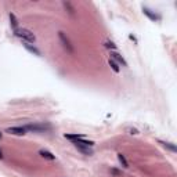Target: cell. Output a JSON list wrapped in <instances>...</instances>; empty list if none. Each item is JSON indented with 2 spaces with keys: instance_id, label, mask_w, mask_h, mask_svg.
<instances>
[{
  "instance_id": "obj_17",
  "label": "cell",
  "mask_w": 177,
  "mask_h": 177,
  "mask_svg": "<svg viewBox=\"0 0 177 177\" xmlns=\"http://www.w3.org/2000/svg\"><path fill=\"white\" fill-rule=\"evenodd\" d=\"M104 46L107 47V49H110L111 51H116V44L112 42V40H105V42H104Z\"/></svg>"
},
{
  "instance_id": "obj_8",
  "label": "cell",
  "mask_w": 177,
  "mask_h": 177,
  "mask_svg": "<svg viewBox=\"0 0 177 177\" xmlns=\"http://www.w3.org/2000/svg\"><path fill=\"white\" fill-rule=\"evenodd\" d=\"M73 145L76 147V149H78V151H80L82 154H84V155H87V156H91V155L94 154V151H93V148H91V147L80 145V144H73Z\"/></svg>"
},
{
  "instance_id": "obj_12",
  "label": "cell",
  "mask_w": 177,
  "mask_h": 177,
  "mask_svg": "<svg viewBox=\"0 0 177 177\" xmlns=\"http://www.w3.org/2000/svg\"><path fill=\"white\" fill-rule=\"evenodd\" d=\"M8 18H10V24H11V26H13L14 29H17V28H18V19H17L15 14L10 13V14H8Z\"/></svg>"
},
{
  "instance_id": "obj_4",
  "label": "cell",
  "mask_w": 177,
  "mask_h": 177,
  "mask_svg": "<svg viewBox=\"0 0 177 177\" xmlns=\"http://www.w3.org/2000/svg\"><path fill=\"white\" fill-rule=\"evenodd\" d=\"M110 55H111V60H114L118 65H122V67H127V63L126 60L119 54L118 51H110Z\"/></svg>"
},
{
  "instance_id": "obj_14",
  "label": "cell",
  "mask_w": 177,
  "mask_h": 177,
  "mask_svg": "<svg viewBox=\"0 0 177 177\" xmlns=\"http://www.w3.org/2000/svg\"><path fill=\"white\" fill-rule=\"evenodd\" d=\"M63 6H64V8H65L68 13L71 14V15H73V14H75V7H73V6L69 2H64V3H63Z\"/></svg>"
},
{
  "instance_id": "obj_5",
  "label": "cell",
  "mask_w": 177,
  "mask_h": 177,
  "mask_svg": "<svg viewBox=\"0 0 177 177\" xmlns=\"http://www.w3.org/2000/svg\"><path fill=\"white\" fill-rule=\"evenodd\" d=\"M22 46L25 47V50H28L31 54H33V55H36V57H42V51H40L39 49H37L35 44H32V43H26V42H22Z\"/></svg>"
},
{
  "instance_id": "obj_1",
  "label": "cell",
  "mask_w": 177,
  "mask_h": 177,
  "mask_svg": "<svg viewBox=\"0 0 177 177\" xmlns=\"http://www.w3.org/2000/svg\"><path fill=\"white\" fill-rule=\"evenodd\" d=\"M14 35H15L17 37H19L22 42H26V43H35L36 42V36H35V33L32 31H29V29L17 28V29H14Z\"/></svg>"
},
{
  "instance_id": "obj_6",
  "label": "cell",
  "mask_w": 177,
  "mask_h": 177,
  "mask_svg": "<svg viewBox=\"0 0 177 177\" xmlns=\"http://www.w3.org/2000/svg\"><path fill=\"white\" fill-rule=\"evenodd\" d=\"M143 13L145 14L147 17H148L151 21H154V22H156V21H161L162 19V17L159 15V14H156V13H154L152 10H149L148 7H143Z\"/></svg>"
},
{
  "instance_id": "obj_16",
  "label": "cell",
  "mask_w": 177,
  "mask_h": 177,
  "mask_svg": "<svg viewBox=\"0 0 177 177\" xmlns=\"http://www.w3.org/2000/svg\"><path fill=\"white\" fill-rule=\"evenodd\" d=\"M108 64H110V67L112 68V71H114L115 73H119V72H120V67L118 65V64L115 63L114 60H111V58H110V61H108Z\"/></svg>"
},
{
  "instance_id": "obj_19",
  "label": "cell",
  "mask_w": 177,
  "mask_h": 177,
  "mask_svg": "<svg viewBox=\"0 0 177 177\" xmlns=\"http://www.w3.org/2000/svg\"><path fill=\"white\" fill-rule=\"evenodd\" d=\"M111 173H112V175H114L115 177H120V176H122V172H120V170H118V169H114V167L111 169Z\"/></svg>"
},
{
  "instance_id": "obj_18",
  "label": "cell",
  "mask_w": 177,
  "mask_h": 177,
  "mask_svg": "<svg viewBox=\"0 0 177 177\" xmlns=\"http://www.w3.org/2000/svg\"><path fill=\"white\" fill-rule=\"evenodd\" d=\"M126 132H129V134H134V136H137L138 134V130H137V129H134V127H127V129H126Z\"/></svg>"
},
{
  "instance_id": "obj_21",
  "label": "cell",
  "mask_w": 177,
  "mask_h": 177,
  "mask_svg": "<svg viewBox=\"0 0 177 177\" xmlns=\"http://www.w3.org/2000/svg\"><path fill=\"white\" fill-rule=\"evenodd\" d=\"M2 158H3V152L0 151V159H2Z\"/></svg>"
},
{
  "instance_id": "obj_7",
  "label": "cell",
  "mask_w": 177,
  "mask_h": 177,
  "mask_svg": "<svg viewBox=\"0 0 177 177\" xmlns=\"http://www.w3.org/2000/svg\"><path fill=\"white\" fill-rule=\"evenodd\" d=\"M6 133H8V134H14V136H24L26 133L25 127H22V126H15V127H8Z\"/></svg>"
},
{
  "instance_id": "obj_3",
  "label": "cell",
  "mask_w": 177,
  "mask_h": 177,
  "mask_svg": "<svg viewBox=\"0 0 177 177\" xmlns=\"http://www.w3.org/2000/svg\"><path fill=\"white\" fill-rule=\"evenodd\" d=\"M58 37H60V42H61V44H63L64 49H65L69 54H73V53H75V47H73V44L71 43V40L68 39L67 35L64 33L63 31L58 32Z\"/></svg>"
},
{
  "instance_id": "obj_11",
  "label": "cell",
  "mask_w": 177,
  "mask_h": 177,
  "mask_svg": "<svg viewBox=\"0 0 177 177\" xmlns=\"http://www.w3.org/2000/svg\"><path fill=\"white\" fill-rule=\"evenodd\" d=\"M72 144H80V145L93 147V145H94V141H91V140H84V138H80V140H76V141H73Z\"/></svg>"
},
{
  "instance_id": "obj_10",
  "label": "cell",
  "mask_w": 177,
  "mask_h": 177,
  "mask_svg": "<svg viewBox=\"0 0 177 177\" xmlns=\"http://www.w3.org/2000/svg\"><path fill=\"white\" fill-rule=\"evenodd\" d=\"M39 155L43 156L44 159H49V161H55V155H53L50 151H47V149H40L39 151Z\"/></svg>"
},
{
  "instance_id": "obj_15",
  "label": "cell",
  "mask_w": 177,
  "mask_h": 177,
  "mask_svg": "<svg viewBox=\"0 0 177 177\" xmlns=\"http://www.w3.org/2000/svg\"><path fill=\"white\" fill-rule=\"evenodd\" d=\"M118 161H119V163L122 165L125 169H127L129 167V163H127V161H126V158H125V155L123 154H118Z\"/></svg>"
},
{
  "instance_id": "obj_2",
  "label": "cell",
  "mask_w": 177,
  "mask_h": 177,
  "mask_svg": "<svg viewBox=\"0 0 177 177\" xmlns=\"http://www.w3.org/2000/svg\"><path fill=\"white\" fill-rule=\"evenodd\" d=\"M25 130L32 132V133H44V132H49L51 130V126L50 125H44V123H33V125H26L24 126Z\"/></svg>"
},
{
  "instance_id": "obj_20",
  "label": "cell",
  "mask_w": 177,
  "mask_h": 177,
  "mask_svg": "<svg viewBox=\"0 0 177 177\" xmlns=\"http://www.w3.org/2000/svg\"><path fill=\"white\" fill-rule=\"evenodd\" d=\"M129 37H130V40H133V42H136V43H137V39H136V37L133 36V35H130V36H129Z\"/></svg>"
},
{
  "instance_id": "obj_13",
  "label": "cell",
  "mask_w": 177,
  "mask_h": 177,
  "mask_svg": "<svg viewBox=\"0 0 177 177\" xmlns=\"http://www.w3.org/2000/svg\"><path fill=\"white\" fill-rule=\"evenodd\" d=\"M64 137L68 138V140H71L73 143V141L76 140H80V138H83V136L82 134H78V133H75V134H64Z\"/></svg>"
},
{
  "instance_id": "obj_22",
  "label": "cell",
  "mask_w": 177,
  "mask_h": 177,
  "mask_svg": "<svg viewBox=\"0 0 177 177\" xmlns=\"http://www.w3.org/2000/svg\"><path fill=\"white\" fill-rule=\"evenodd\" d=\"M0 138H2V132H0Z\"/></svg>"
},
{
  "instance_id": "obj_9",
  "label": "cell",
  "mask_w": 177,
  "mask_h": 177,
  "mask_svg": "<svg viewBox=\"0 0 177 177\" xmlns=\"http://www.w3.org/2000/svg\"><path fill=\"white\" fill-rule=\"evenodd\" d=\"M159 144H162V147H163V148H166V149H169L170 152H176L177 151L176 145L173 143H169V141H161V140H159Z\"/></svg>"
}]
</instances>
